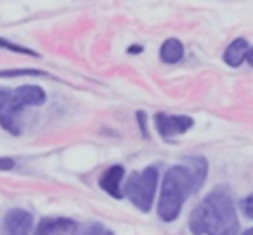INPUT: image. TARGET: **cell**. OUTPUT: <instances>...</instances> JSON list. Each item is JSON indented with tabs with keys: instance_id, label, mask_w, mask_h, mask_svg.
<instances>
[{
	"instance_id": "obj_9",
	"label": "cell",
	"mask_w": 253,
	"mask_h": 235,
	"mask_svg": "<svg viewBox=\"0 0 253 235\" xmlns=\"http://www.w3.org/2000/svg\"><path fill=\"white\" fill-rule=\"evenodd\" d=\"M245 59H248V63H252V49H250V43H248V40H245V38H236L234 42H231V45L225 49L224 63L231 67H238L245 63Z\"/></svg>"
},
{
	"instance_id": "obj_5",
	"label": "cell",
	"mask_w": 253,
	"mask_h": 235,
	"mask_svg": "<svg viewBox=\"0 0 253 235\" xmlns=\"http://www.w3.org/2000/svg\"><path fill=\"white\" fill-rule=\"evenodd\" d=\"M155 125L158 134L163 138H173L184 135L189 132L194 125V120L191 116L184 114H167V112H158L155 116Z\"/></svg>"
},
{
	"instance_id": "obj_17",
	"label": "cell",
	"mask_w": 253,
	"mask_h": 235,
	"mask_svg": "<svg viewBox=\"0 0 253 235\" xmlns=\"http://www.w3.org/2000/svg\"><path fill=\"white\" fill-rule=\"evenodd\" d=\"M142 50V47H137V45H134V47H128V54H139Z\"/></svg>"
},
{
	"instance_id": "obj_12",
	"label": "cell",
	"mask_w": 253,
	"mask_h": 235,
	"mask_svg": "<svg viewBox=\"0 0 253 235\" xmlns=\"http://www.w3.org/2000/svg\"><path fill=\"white\" fill-rule=\"evenodd\" d=\"M0 49H5V50H11V52H18V54H26V56H33V57H39V54L32 49H26V47L21 45H16L12 42H7L5 38L0 36Z\"/></svg>"
},
{
	"instance_id": "obj_16",
	"label": "cell",
	"mask_w": 253,
	"mask_h": 235,
	"mask_svg": "<svg viewBox=\"0 0 253 235\" xmlns=\"http://www.w3.org/2000/svg\"><path fill=\"white\" fill-rule=\"evenodd\" d=\"M137 118H139V125H141V132L144 137H148V128H146V112L139 111L137 112Z\"/></svg>"
},
{
	"instance_id": "obj_8",
	"label": "cell",
	"mask_w": 253,
	"mask_h": 235,
	"mask_svg": "<svg viewBox=\"0 0 253 235\" xmlns=\"http://www.w3.org/2000/svg\"><path fill=\"white\" fill-rule=\"evenodd\" d=\"M77 228L71 218L66 216H47L40 220L33 235H70Z\"/></svg>"
},
{
	"instance_id": "obj_10",
	"label": "cell",
	"mask_w": 253,
	"mask_h": 235,
	"mask_svg": "<svg viewBox=\"0 0 253 235\" xmlns=\"http://www.w3.org/2000/svg\"><path fill=\"white\" fill-rule=\"evenodd\" d=\"M184 56V45L180 43V40L177 38H169L163 42L162 49H160V57L163 63L167 64H175L182 59Z\"/></svg>"
},
{
	"instance_id": "obj_14",
	"label": "cell",
	"mask_w": 253,
	"mask_h": 235,
	"mask_svg": "<svg viewBox=\"0 0 253 235\" xmlns=\"http://www.w3.org/2000/svg\"><path fill=\"white\" fill-rule=\"evenodd\" d=\"M252 196H248L246 197V199H243L241 201V204H239V206H241V211H243V214H245L246 218H252Z\"/></svg>"
},
{
	"instance_id": "obj_18",
	"label": "cell",
	"mask_w": 253,
	"mask_h": 235,
	"mask_svg": "<svg viewBox=\"0 0 253 235\" xmlns=\"http://www.w3.org/2000/svg\"><path fill=\"white\" fill-rule=\"evenodd\" d=\"M241 235H253V230H252V228H246V230L243 232Z\"/></svg>"
},
{
	"instance_id": "obj_4",
	"label": "cell",
	"mask_w": 253,
	"mask_h": 235,
	"mask_svg": "<svg viewBox=\"0 0 253 235\" xmlns=\"http://www.w3.org/2000/svg\"><path fill=\"white\" fill-rule=\"evenodd\" d=\"M158 176L160 171L156 166H146L141 171H134L130 178L126 180L125 189L122 190L123 196L128 197L132 204L142 213H148L153 207L158 189Z\"/></svg>"
},
{
	"instance_id": "obj_6",
	"label": "cell",
	"mask_w": 253,
	"mask_h": 235,
	"mask_svg": "<svg viewBox=\"0 0 253 235\" xmlns=\"http://www.w3.org/2000/svg\"><path fill=\"white\" fill-rule=\"evenodd\" d=\"M33 230V214L21 207L7 211L2 221V235H30Z\"/></svg>"
},
{
	"instance_id": "obj_15",
	"label": "cell",
	"mask_w": 253,
	"mask_h": 235,
	"mask_svg": "<svg viewBox=\"0 0 253 235\" xmlns=\"http://www.w3.org/2000/svg\"><path fill=\"white\" fill-rule=\"evenodd\" d=\"M14 168V159L11 158H0V171H9Z\"/></svg>"
},
{
	"instance_id": "obj_3",
	"label": "cell",
	"mask_w": 253,
	"mask_h": 235,
	"mask_svg": "<svg viewBox=\"0 0 253 235\" xmlns=\"http://www.w3.org/2000/svg\"><path fill=\"white\" fill-rule=\"evenodd\" d=\"M47 101V95L39 85H21L5 88L0 87V127L18 137L23 132V112L28 107H39Z\"/></svg>"
},
{
	"instance_id": "obj_2",
	"label": "cell",
	"mask_w": 253,
	"mask_h": 235,
	"mask_svg": "<svg viewBox=\"0 0 253 235\" xmlns=\"http://www.w3.org/2000/svg\"><path fill=\"white\" fill-rule=\"evenodd\" d=\"M189 230L193 235H238L239 221L227 187L213 189L194 207Z\"/></svg>"
},
{
	"instance_id": "obj_1",
	"label": "cell",
	"mask_w": 253,
	"mask_h": 235,
	"mask_svg": "<svg viewBox=\"0 0 253 235\" xmlns=\"http://www.w3.org/2000/svg\"><path fill=\"white\" fill-rule=\"evenodd\" d=\"M208 175V161L203 156L187 158L186 165L169 168L163 176L158 199V216L170 223L179 218L186 199H189L205 183Z\"/></svg>"
},
{
	"instance_id": "obj_11",
	"label": "cell",
	"mask_w": 253,
	"mask_h": 235,
	"mask_svg": "<svg viewBox=\"0 0 253 235\" xmlns=\"http://www.w3.org/2000/svg\"><path fill=\"white\" fill-rule=\"evenodd\" d=\"M18 76H49L40 69H0V78H18Z\"/></svg>"
},
{
	"instance_id": "obj_13",
	"label": "cell",
	"mask_w": 253,
	"mask_h": 235,
	"mask_svg": "<svg viewBox=\"0 0 253 235\" xmlns=\"http://www.w3.org/2000/svg\"><path fill=\"white\" fill-rule=\"evenodd\" d=\"M84 235H115L113 234L109 228H106L104 225H101V223H94V225H90V227L85 230V234Z\"/></svg>"
},
{
	"instance_id": "obj_7",
	"label": "cell",
	"mask_w": 253,
	"mask_h": 235,
	"mask_svg": "<svg viewBox=\"0 0 253 235\" xmlns=\"http://www.w3.org/2000/svg\"><path fill=\"white\" fill-rule=\"evenodd\" d=\"M125 176V168L122 165H113L99 176V187L115 199H123L122 182Z\"/></svg>"
}]
</instances>
